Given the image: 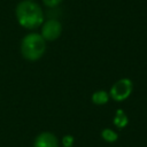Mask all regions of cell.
Instances as JSON below:
<instances>
[{"label":"cell","mask_w":147,"mask_h":147,"mask_svg":"<svg viewBox=\"0 0 147 147\" xmlns=\"http://www.w3.org/2000/svg\"><path fill=\"white\" fill-rule=\"evenodd\" d=\"M16 18L25 29H36L44 22V13L40 6L32 0H23L18 2L15 9Z\"/></svg>","instance_id":"6da1fadb"},{"label":"cell","mask_w":147,"mask_h":147,"mask_svg":"<svg viewBox=\"0 0 147 147\" xmlns=\"http://www.w3.org/2000/svg\"><path fill=\"white\" fill-rule=\"evenodd\" d=\"M46 51V40L39 33L26 34L21 42V53L29 61L39 60Z\"/></svg>","instance_id":"7a4b0ae2"},{"label":"cell","mask_w":147,"mask_h":147,"mask_svg":"<svg viewBox=\"0 0 147 147\" xmlns=\"http://www.w3.org/2000/svg\"><path fill=\"white\" fill-rule=\"evenodd\" d=\"M132 88L133 83L130 78H121L119 80L114 83V85L110 88L109 95L115 101H123L130 96Z\"/></svg>","instance_id":"3957f363"},{"label":"cell","mask_w":147,"mask_h":147,"mask_svg":"<svg viewBox=\"0 0 147 147\" xmlns=\"http://www.w3.org/2000/svg\"><path fill=\"white\" fill-rule=\"evenodd\" d=\"M62 32V25L57 20L49 18L46 22H44L41 26V37L46 41H53L56 40Z\"/></svg>","instance_id":"277c9868"},{"label":"cell","mask_w":147,"mask_h":147,"mask_svg":"<svg viewBox=\"0 0 147 147\" xmlns=\"http://www.w3.org/2000/svg\"><path fill=\"white\" fill-rule=\"evenodd\" d=\"M33 147H59V141L53 133L41 132L36 137Z\"/></svg>","instance_id":"5b68a950"},{"label":"cell","mask_w":147,"mask_h":147,"mask_svg":"<svg viewBox=\"0 0 147 147\" xmlns=\"http://www.w3.org/2000/svg\"><path fill=\"white\" fill-rule=\"evenodd\" d=\"M109 100V94L106 91H96L92 94V102L94 105H105Z\"/></svg>","instance_id":"8992f818"},{"label":"cell","mask_w":147,"mask_h":147,"mask_svg":"<svg viewBox=\"0 0 147 147\" xmlns=\"http://www.w3.org/2000/svg\"><path fill=\"white\" fill-rule=\"evenodd\" d=\"M127 122H129V119H127V116L125 115V113H124L122 109H118V110L116 111L115 117H114V124H115L117 127L122 129V127L126 126Z\"/></svg>","instance_id":"52a82bcc"},{"label":"cell","mask_w":147,"mask_h":147,"mask_svg":"<svg viewBox=\"0 0 147 147\" xmlns=\"http://www.w3.org/2000/svg\"><path fill=\"white\" fill-rule=\"evenodd\" d=\"M101 136L103 138V140L108 141V142H114L117 140V133L115 131H113L111 129H105L101 132Z\"/></svg>","instance_id":"ba28073f"},{"label":"cell","mask_w":147,"mask_h":147,"mask_svg":"<svg viewBox=\"0 0 147 147\" xmlns=\"http://www.w3.org/2000/svg\"><path fill=\"white\" fill-rule=\"evenodd\" d=\"M62 146L63 147H72L74 146V138L71 136H64L62 139Z\"/></svg>","instance_id":"9c48e42d"},{"label":"cell","mask_w":147,"mask_h":147,"mask_svg":"<svg viewBox=\"0 0 147 147\" xmlns=\"http://www.w3.org/2000/svg\"><path fill=\"white\" fill-rule=\"evenodd\" d=\"M42 2L46 7L53 8V7H56L57 5H60L62 2V0H42Z\"/></svg>","instance_id":"30bf717a"}]
</instances>
